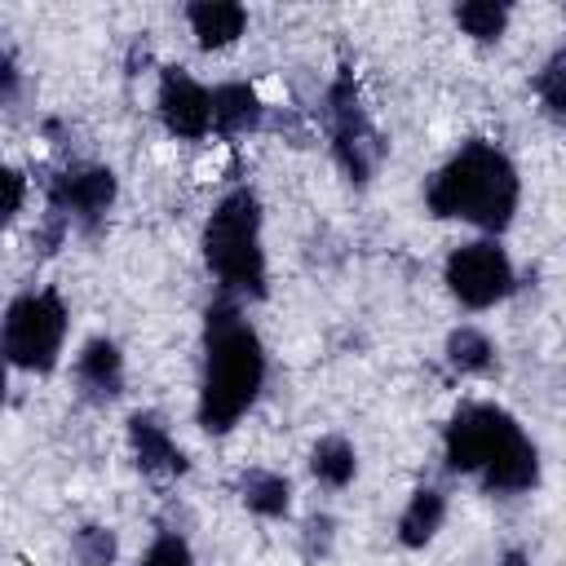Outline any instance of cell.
Returning <instances> with one entry per match:
<instances>
[{"label": "cell", "mask_w": 566, "mask_h": 566, "mask_svg": "<svg viewBox=\"0 0 566 566\" xmlns=\"http://www.w3.org/2000/svg\"><path fill=\"white\" fill-rule=\"evenodd\" d=\"M203 389H199V424L208 433H226L256 398L265 380V349L256 332L239 318L234 296H217L208 305L203 332Z\"/></svg>", "instance_id": "1"}, {"label": "cell", "mask_w": 566, "mask_h": 566, "mask_svg": "<svg viewBox=\"0 0 566 566\" xmlns=\"http://www.w3.org/2000/svg\"><path fill=\"white\" fill-rule=\"evenodd\" d=\"M424 199L433 217H460L482 230H504L517 212V168L491 142H469L438 168Z\"/></svg>", "instance_id": "2"}, {"label": "cell", "mask_w": 566, "mask_h": 566, "mask_svg": "<svg viewBox=\"0 0 566 566\" xmlns=\"http://www.w3.org/2000/svg\"><path fill=\"white\" fill-rule=\"evenodd\" d=\"M203 261L221 279L226 296H265L261 203L252 190H230L203 226Z\"/></svg>", "instance_id": "3"}, {"label": "cell", "mask_w": 566, "mask_h": 566, "mask_svg": "<svg viewBox=\"0 0 566 566\" xmlns=\"http://www.w3.org/2000/svg\"><path fill=\"white\" fill-rule=\"evenodd\" d=\"M66 336V310L57 301V292H27L4 310L0 323V354L13 367L27 371H49L57 363Z\"/></svg>", "instance_id": "4"}, {"label": "cell", "mask_w": 566, "mask_h": 566, "mask_svg": "<svg viewBox=\"0 0 566 566\" xmlns=\"http://www.w3.org/2000/svg\"><path fill=\"white\" fill-rule=\"evenodd\" d=\"M327 124H332V150H336V164L345 168L349 181H367L385 155V142L380 133L371 128L367 111H363V97H358V84L349 71L336 75V84L327 88Z\"/></svg>", "instance_id": "5"}, {"label": "cell", "mask_w": 566, "mask_h": 566, "mask_svg": "<svg viewBox=\"0 0 566 566\" xmlns=\"http://www.w3.org/2000/svg\"><path fill=\"white\" fill-rule=\"evenodd\" d=\"M513 433H522V429L513 424L509 411H500V407H491V402H469V407H460V411L451 416V424H447V469H451V473H478V469H486V460H491Z\"/></svg>", "instance_id": "6"}, {"label": "cell", "mask_w": 566, "mask_h": 566, "mask_svg": "<svg viewBox=\"0 0 566 566\" xmlns=\"http://www.w3.org/2000/svg\"><path fill=\"white\" fill-rule=\"evenodd\" d=\"M447 287L460 305L486 310L513 292V265L495 243H460L447 256Z\"/></svg>", "instance_id": "7"}, {"label": "cell", "mask_w": 566, "mask_h": 566, "mask_svg": "<svg viewBox=\"0 0 566 566\" xmlns=\"http://www.w3.org/2000/svg\"><path fill=\"white\" fill-rule=\"evenodd\" d=\"M115 203V172L111 168H66L49 181V208H57L66 221H75L84 234H93Z\"/></svg>", "instance_id": "8"}, {"label": "cell", "mask_w": 566, "mask_h": 566, "mask_svg": "<svg viewBox=\"0 0 566 566\" xmlns=\"http://www.w3.org/2000/svg\"><path fill=\"white\" fill-rule=\"evenodd\" d=\"M159 119L172 137H203L212 128V97L199 80H190L181 66H164L159 75Z\"/></svg>", "instance_id": "9"}, {"label": "cell", "mask_w": 566, "mask_h": 566, "mask_svg": "<svg viewBox=\"0 0 566 566\" xmlns=\"http://www.w3.org/2000/svg\"><path fill=\"white\" fill-rule=\"evenodd\" d=\"M75 376H80V389H84L93 402H111V398H119V389H124V354L115 349V340L97 336V340H88V345L80 349Z\"/></svg>", "instance_id": "10"}, {"label": "cell", "mask_w": 566, "mask_h": 566, "mask_svg": "<svg viewBox=\"0 0 566 566\" xmlns=\"http://www.w3.org/2000/svg\"><path fill=\"white\" fill-rule=\"evenodd\" d=\"M128 442H133L142 473H186V451L168 438V429L150 411L128 416Z\"/></svg>", "instance_id": "11"}, {"label": "cell", "mask_w": 566, "mask_h": 566, "mask_svg": "<svg viewBox=\"0 0 566 566\" xmlns=\"http://www.w3.org/2000/svg\"><path fill=\"white\" fill-rule=\"evenodd\" d=\"M486 491H526L539 482V451L526 442V433H513L482 469Z\"/></svg>", "instance_id": "12"}, {"label": "cell", "mask_w": 566, "mask_h": 566, "mask_svg": "<svg viewBox=\"0 0 566 566\" xmlns=\"http://www.w3.org/2000/svg\"><path fill=\"white\" fill-rule=\"evenodd\" d=\"M208 97H212V128L226 137H243V133L261 128V119H265V106L252 84H221Z\"/></svg>", "instance_id": "13"}, {"label": "cell", "mask_w": 566, "mask_h": 566, "mask_svg": "<svg viewBox=\"0 0 566 566\" xmlns=\"http://www.w3.org/2000/svg\"><path fill=\"white\" fill-rule=\"evenodd\" d=\"M186 18H190V31H195V40L203 49H226L248 27V9L230 4V0H199V4L186 9Z\"/></svg>", "instance_id": "14"}, {"label": "cell", "mask_w": 566, "mask_h": 566, "mask_svg": "<svg viewBox=\"0 0 566 566\" xmlns=\"http://www.w3.org/2000/svg\"><path fill=\"white\" fill-rule=\"evenodd\" d=\"M442 517H447V500H442V491L420 486V491L407 500L402 517H398V539H402L407 548H420V544H429V539L438 535Z\"/></svg>", "instance_id": "15"}, {"label": "cell", "mask_w": 566, "mask_h": 566, "mask_svg": "<svg viewBox=\"0 0 566 566\" xmlns=\"http://www.w3.org/2000/svg\"><path fill=\"white\" fill-rule=\"evenodd\" d=\"M239 500L261 513V517H283L287 513V500H292V486L283 473H270V469H248L239 478Z\"/></svg>", "instance_id": "16"}, {"label": "cell", "mask_w": 566, "mask_h": 566, "mask_svg": "<svg viewBox=\"0 0 566 566\" xmlns=\"http://www.w3.org/2000/svg\"><path fill=\"white\" fill-rule=\"evenodd\" d=\"M310 469H314L318 482L345 486V482L354 478V469H358V455H354V447H349L345 438H323V442L310 451Z\"/></svg>", "instance_id": "17"}, {"label": "cell", "mask_w": 566, "mask_h": 566, "mask_svg": "<svg viewBox=\"0 0 566 566\" xmlns=\"http://www.w3.org/2000/svg\"><path fill=\"white\" fill-rule=\"evenodd\" d=\"M447 363L455 371H486L491 367V340L478 327H455L447 336Z\"/></svg>", "instance_id": "18"}, {"label": "cell", "mask_w": 566, "mask_h": 566, "mask_svg": "<svg viewBox=\"0 0 566 566\" xmlns=\"http://www.w3.org/2000/svg\"><path fill=\"white\" fill-rule=\"evenodd\" d=\"M455 22L473 35V40H500L504 35V22H509V4H495V0H469L455 9Z\"/></svg>", "instance_id": "19"}, {"label": "cell", "mask_w": 566, "mask_h": 566, "mask_svg": "<svg viewBox=\"0 0 566 566\" xmlns=\"http://www.w3.org/2000/svg\"><path fill=\"white\" fill-rule=\"evenodd\" d=\"M71 553L80 566H115V553H119V539L111 526H80L75 539H71Z\"/></svg>", "instance_id": "20"}, {"label": "cell", "mask_w": 566, "mask_h": 566, "mask_svg": "<svg viewBox=\"0 0 566 566\" xmlns=\"http://www.w3.org/2000/svg\"><path fill=\"white\" fill-rule=\"evenodd\" d=\"M535 88H539L548 115L562 119V115H566V49H557V53L544 62V71L535 75Z\"/></svg>", "instance_id": "21"}, {"label": "cell", "mask_w": 566, "mask_h": 566, "mask_svg": "<svg viewBox=\"0 0 566 566\" xmlns=\"http://www.w3.org/2000/svg\"><path fill=\"white\" fill-rule=\"evenodd\" d=\"M142 566H195V562H190V544L168 531V535H159V539L150 544V553L142 557Z\"/></svg>", "instance_id": "22"}, {"label": "cell", "mask_w": 566, "mask_h": 566, "mask_svg": "<svg viewBox=\"0 0 566 566\" xmlns=\"http://www.w3.org/2000/svg\"><path fill=\"white\" fill-rule=\"evenodd\" d=\"M22 199H27V177L18 168H4L0 164V230L13 221V212L22 208Z\"/></svg>", "instance_id": "23"}, {"label": "cell", "mask_w": 566, "mask_h": 566, "mask_svg": "<svg viewBox=\"0 0 566 566\" xmlns=\"http://www.w3.org/2000/svg\"><path fill=\"white\" fill-rule=\"evenodd\" d=\"M0 97H18V62H13V49L0 44Z\"/></svg>", "instance_id": "24"}, {"label": "cell", "mask_w": 566, "mask_h": 566, "mask_svg": "<svg viewBox=\"0 0 566 566\" xmlns=\"http://www.w3.org/2000/svg\"><path fill=\"white\" fill-rule=\"evenodd\" d=\"M500 566H531V562H526V553H517V548H513V553H504V557H500Z\"/></svg>", "instance_id": "25"}, {"label": "cell", "mask_w": 566, "mask_h": 566, "mask_svg": "<svg viewBox=\"0 0 566 566\" xmlns=\"http://www.w3.org/2000/svg\"><path fill=\"white\" fill-rule=\"evenodd\" d=\"M0 398H4V358H0Z\"/></svg>", "instance_id": "26"}]
</instances>
